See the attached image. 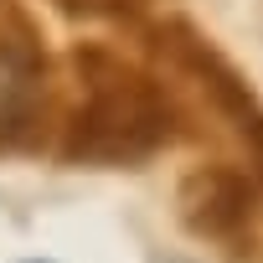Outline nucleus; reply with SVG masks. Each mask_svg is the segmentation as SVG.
Segmentation results:
<instances>
[{"label": "nucleus", "mask_w": 263, "mask_h": 263, "mask_svg": "<svg viewBox=\"0 0 263 263\" xmlns=\"http://www.w3.org/2000/svg\"><path fill=\"white\" fill-rule=\"evenodd\" d=\"M52 6L78 21H145L155 0H52Z\"/></svg>", "instance_id": "39448f33"}, {"label": "nucleus", "mask_w": 263, "mask_h": 263, "mask_svg": "<svg viewBox=\"0 0 263 263\" xmlns=\"http://www.w3.org/2000/svg\"><path fill=\"white\" fill-rule=\"evenodd\" d=\"M258 181L237 165H196L176 186V217L191 237L206 242H237L253 222Z\"/></svg>", "instance_id": "20e7f679"}, {"label": "nucleus", "mask_w": 263, "mask_h": 263, "mask_svg": "<svg viewBox=\"0 0 263 263\" xmlns=\"http://www.w3.org/2000/svg\"><path fill=\"white\" fill-rule=\"evenodd\" d=\"M6 16L11 26H0V155H36L57 129L52 62L42 52L36 26L16 11V0Z\"/></svg>", "instance_id": "7ed1b4c3"}, {"label": "nucleus", "mask_w": 263, "mask_h": 263, "mask_svg": "<svg viewBox=\"0 0 263 263\" xmlns=\"http://www.w3.org/2000/svg\"><path fill=\"white\" fill-rule=\"evenodd\" d=\"M145 42H150V52H155L176 78L191 83V93L248 145L253 171L263 176V98H258V88L248 83V72H242L196 21H186V16L150 21V26H145Z\"/></svg>", "instance_id": "f03ea898"}, {"label": "nucleus", "mask_w": 263, "mask_h": 263, "mask_svg": "<svg viewBox=\"0 0 263 263\" xmlns=\"http://www.w3.org/2000/svg\"><path fill=\"white\" fill-rule=\"evenodd\" d=\"M72 72L83 78V103L57 124V160L67 165H140L186 135V114L160 78L135 67L103 42L72 47Z\"/></svg>", "instance_id": "f257e3e1"}, {"label": "nucleus", "mask_w": 263, "mask_h": 263, "mask_svg": "<svg viewBox=\"0 0 263 263\" xmlns=\"http://www.w3.org/2000/svg\"><path fill=\"white\" fill-rule=\"evenodd\" d=\"M26 263H52V258H26Z\"/></svg>", "instance_id": "0eeeda50"}, {"label": "nucleus", "mask_w": 263, "mask_h": 263, "mask_svg": "<svg viewBox=\"0 0 263 263\" xmlns=\"http://www.w3.org/2000/svg\"><path fill=\"white\" fill-rule=\"evenodd\" d=\"M155 263H191V258H176V253H165V258H155Z\"/></svg>", "instance_id": "423d86ee"}]
</instances>
